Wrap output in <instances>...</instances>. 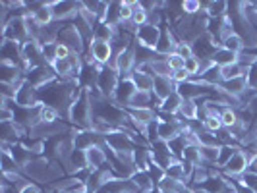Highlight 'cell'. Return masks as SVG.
<instances>
[{"label":"cell","mask_w":257,"mask_h":193,"mask_svg":"<svg viewBox=\"0 0 257 193\" xmlns=\"http://www.w3.org/2000/svg\"><path fill=\"white\" fill-rule=\"evenodd\" d=\"M201 10L203 8H201V2L199 0H186V2H182V12H184V16H197Z\"/></svg>","instance_id":"7bdbcfd3"},{"label":"cell","mask_w":257,"mask_h":193,"mask_svg":"<svg viewBox=\"0 0 257 193\" xmlns=\"http://www.w3.org/2000/svg\"><path fill=\"white\" fill-rule=\"evenodd\" d=\"M68 120L72 122V126L76 129H91V124H93V104H91L89 89H85V87L81 89L79 97L70 106Z\"/></svg>","instance_id":"6da1fadb"},{"label":"cell","mask_w":257,"mask_h":193,"mask_svg":"<svg viewBox=\"0 0 257 193\" xmlns=\"http://www.w3.org/2000/svg\"><path fill=\"white\" fill-rule=\"evenodd\" d=\"M49 168H51V160H49V158H45V156H35V158L24 168V174H26L27 178H31V180L47 183Z\"/></svg>","instance_id":"4fadbf2b"},{"label":"cell","mask_w":257,"mask_h":193,"mask_svg":"<svg viewBox=\"0 0 257 193\" xmlns=\"http://www.w3.org/2000/svg\"><path fill=\"white\" fill-rule=\"evenodd\" d=\"M68 166H70V174H76V172L83 170V168H89L87 166V154H85V151L74 149L72 154H70V158H68Z\"/></svg>","instance_id":"4316f807"},{"label":"cell","mask_w":257,"mask_h":193,"mask_svg":"<svg viewBox=\"0 0 257 193\" xmlns=\"http://www.w3.org/2000/svg\"><path fill=\"white\" fill-rule=\"evenodd\" d=\"M103 24H108L114 29L122 26V2H108V12Z\"/></svg>","instance_id":"603a6c76"},{"label":"cell","mask_w":257,"mask_h":193,"mask_svg":"<svg viewBox=\"0 0 257 193\" xmlns=\"http://www.w3.org/2000/svg\"><path fill=\"white\" fill-rule=\"evenodd\" d=\"M247 74L244 66H240L238 62L230 66H224L220 68V76H222V81H230V79H236V77H244Z\"/></svg>","instance_id":"4dcf8cb0"},{"label":"cell","mask_w":257,"mask_h":193,"mask_svg":"<svg viewBox=\"0 0 257 193\" xmlns=\"http://www.w3.org/2000/svg\"><path fill=\"white\" fill-rule=\"evenodd\" d=\"M255 6H257V2H255Z\"/></svg>","instance_id":"9f6ffc18"},{"label":"cell","mask_w":257,"mask_h":193,"mask_svg":"<svg viewBox=\"0 0 257 193\" xmlns=\"http://www.w3.org/2000/svg\"><path fill=\"white\" fill-rule=\"evenodd\" d=\"M255 145H257V141H255Z\"/></svg>","instance_id":"6f0895ef"},{"label":"cell","mask_w":257,"mask_h":193,"mask_svg":"<svg viewBox=\"0 0 257 193\" xmlns=\"http://www.w3.org/2000/svg\"><path fill=\"white\" fill-rule=\"evenodd\" d=\"M176 54H178L180 58H184V60H188V58H193L192 43H184V41H180V43H178V47H176Z\"/></svg>","instance_id":"f6af8a7d"},{"label":"cell","mask_w":257,"mask_h":193,"mask_svg":"<svg viewBox=\"0 0 257 193\" xmlns=\"http://www.w3.org/2000/svg\"><path fill=\"white\" fill-rule=\"evenodd\" d=\"M56 193H70V191H56Z\"/></svg>","instance_id":"11a10c76"},{"label":"cell","mask_w":257,"mask_h":193,"mask_svg":"<svg viewBox=\"0 0 257 193\" xmlns=\"http://www.w3.org/2000/svg\"><path fill=\"white\" fill-rule=\"evenodd\" d=\"M167 176L168 178H172V180H178L182 183H188L186 180V172H184V164H182V160H174L170 166L167 168Z\"/></svg>","instance_id":"e575fe53"},{"label":"cell","mask_w":257,"mask_h":193,"mask_svg":"<svg viewBox=\"0 0 257 193\" xmlns=\"http://www.w3.org/2000/svg\"><path fill=\"white\" fill-rule=\"evenodd\" d=\"M238 151V147H234V145H220L219 149V162H217V166H220V170H222V166L228 162L232 158V154Z\"/></svg>","instance_id":"ab89813d"},{"label":"cell","mask_w":257,"mask_h":193,"mask_svg":"<svg viewBox=\"0 0 257 193\" xmlns=\"http://www.w3.org/2000/svg\"><path fill=\"white\" fill-rule=\"evenodd\" d=\"M220 122H222V128L232 129L240 122L238 110H234V108H222V112H220Z\"/></svg>","instance_id":"d6a6232c"},{"label":"cell","mask_w":257,"mask_h":193,"mask_svg":"<svg viewBox=\"0 0 257 193\" xmlns=\"http://www.w3.org/2000/svg\"><path fill=\"white\" fill-rule=\"evenodd\" d=\"M58 120H60V112L54 106L41 104V108H39V122H58Z\"/></svg>","instance_id":"836d02e7"},{"label":"cell","mask_w":257,"mask_h":193,"mask_svg":"<svg viewBox=\"0 0 257 193\" xmlns=\"http://www.w3.org/2000/svg\"><path fill=\"white\" fill-rule=\"evenodd\" d=\"M128 108H153V93L138 91V93L132 97Z\"/></svg>","instance_id":"f1b7e54d"},{"label":"cell","mask_w":257,"mask_h":193,"mask_svg":"<svg viewBox=\"0 0 257 193\" xmlns=\"http://www.w3.org/2000/svg\"><path fill=\"white\" fill-rule=\"evenodd\" d=\"M132 81H134V85L138 87V91H147V93H153V83H155V77L151 74H147V72H143L142 68H136L134 72H132V77H130Z\"/></svg>","instance_id":"d6986e66"},{"label":"cell","mask_w":257,"mask_h":193,"mask_svg":"<svg viewBox=\"0 0 257 193\" xmlns=\"http://www.w3.org/2000/svg\"><path fill=\"white\" fill-rule=\"evenodd\" d=\"M138 93V87L134 85V81L126 77V79H120V83H118V87H116V93L114 97H112V101H114L118 106H122V108H128L130 106V101H132V97Z\"/></svg>","instance_id":"9a60e30c"},{"label":"cell","mask_w":257,"mask_h":193,"mask_svg":"<svg viewBox=\"0 0 257 193\" xmlns=\"http://www.w3.org/2000/svg\"><path fill=\"white\" fill-rule=\"evenodd\" d=\"M193 193H209L205 187H193Z\"/></svg>","instance_id":"f5cc1de1"},{"label":"cell","mask_w":257,"mask_h":193,"mask_svg":"<svg viewBox=\"0 0 257 193\" xmlns=\"http://www.w3.org/2000/svg\"><path fill=\"white\" fill-rule=\"evenodd\" d=\"M182 103H184V99H182L180 95H178V93H172L168 99L163 101L159 112H163V114H170V116H178Z\"/></svg>","instance_id":"cb8c5ba5"},{"label":"cell","mask_w":257,"mask_h":193,"mask_svg":"<svg viewBox=\"0 0 257 193\" xmlns=\"http://www.w3.org/2000/svg\"><path fill=\"white\" fill-rule=\"evenodd\" d=\"M192 76L186 72V68L184 70H178V72H174V81H176V85H180V83H186V81H190Z\"/></svg>","instance_id":"681fc988"},{"label":"cell","mask_w":257,"mask_h":193,"mask_svg":"<svg viewBox=\"0 0 257 193\" xmlns=\"http://www.w3.org/2000/svg\"><path fill=\"white\" fill-rule=\"evenodd\" d=\"M104 145L110 153H122V151H136V143L132 139V135L122 131V129H114L112 133L104 135Z\"/></svg>","instance_id":"8992f818"},{"label":"cell","mask_w":257,"mask_h":193,"mask_svg":"<svg viewBox=\"0 0 257 193\" xmlns=\"http://www.w3.org/2000/svg\"><path fill=\"white\" fill-rule=\"evenodd\" d=\"M91 129L95 131V133H99V135H108V133H112L114 131V126L110 124V122H106L103 118H93V124H91Z\"/></svg>","instance_id":"8d00e7d4"},{"label":"cell","mask_w":257,"mask_h":193,"mask_svg":"<svg viewBox=\"0 0 257 193\" xmlns=\"http://www.w3.org/2000/svg\"><path fill=\"white\" fill-rule=\"evenodd\" d=\"M184 185H186V183H182V181L172 180V178L165 176L163 180L157 183V189H159V191H178L180 193V189L184 187Z\"/></svg>","instance_id":"74e56055"},{"label":"cell","mask_w":257,"mask_h":193,"mask_svg":"<svg viewBox=\"0 0 257 193\" xmlns=\"http://www.w3.org/2000/svg\"><path fill=\"white\" fill-rule=\"evenodd\" d=\"M247 162L249 158L244 154V151L238 147V151L232 154V158L222 166V174L224 176H230V178H242L247 170Z\"/></svg>","instance_id":"7c38bea8"},{"label":"cell","mask_w":257,"mask_h":193,"mask_svg":"<svg viewBox=\"0 0 257 193\" xmlns=\"http://www.w3.org/2000/svg\"><path fill=\"white\" fill-rule=\"evenodd\" d=\"M167 60H168V64H170V68H172L174 72H178V70H184V68H186V60L180 58L176 52H174V54H170Z\"/></svg>","instance_id":"bcb514c9"},{"label":"cell","mask_w":257,"mask_h":193,"mask_svg":"<svg viewBox=\"0 0 257 193\" xmlns=\"http://www.w3.org/2000/svg\"><path fill=\"white\" fill-rule=\"evenodd\" d=\"M87 154V166L91 170H101L108 164V149L106 145H95L89 151H85Z\"/></svg>","instance_id":"e0dca14e"},{"label":"cell","mask_w":257,"mask_h":193,"mask_svg":"<svg viewBox=\"0 0 257 193\" xmlns=\"http://www.w3.org/2000/svg\"><path fill=\"white\" fill-rule=\"evenodd\" d=\"M20 193H43V191H41V187H39L37 183L29 181V183H26V185L20 189Z\"/></svg>","instance_id":"f907efd6"},{"label":"cell","mask_w":257,"mask_h":193,"mask_svg":"<svg viewBox=\"0 0 257 193\" xmlns=\"http://www.w3.org/2000/svg\"><path fill=\"white\" fill-rule=\"evenodd\" d=\"M186 72L192 76V79H197L199 77V74H201V60L199 58H188L186 60Z\"/></svg>","instance_id":"ee69618b"},{"label":"cell","mask_w":257,"mask_h":193,"mask_svg":"<svg viewBox=\"0 0 257 193\" xmlns=\"http://www.w3.org/2000/svg\"><path fill=\"white\" fill-rule=\"evenodd\" d=\"M178 118L184 122H195L199 118V104L195 101H184L180 106V112H178Z\"/></svg>","instance_id":"484cf974"},{"label":"cell","mask_w":257,"mask_h":193,"mask_svg":"<svg viewBox=\"0 0 257 193\" xmlns=\"http://www.w3.org/2000/svg\"><path fill=\"white\" fill-rule=\"evenodd\" d=\"M116 35V29L114 27H110L108 24H99V26L93 29V39L95 41H104V43H110Z\"/></svg>","instance_id":"f546056e"},{"label":"cell","mask_w":257,"mask_h":193,"mask_svg":"<svg viewBox=\"0 0 257 193\" xmlns=\"http://www.w3.org/2000/svg\"><path fill=\"white\" fill-rule=\"evenodd\" d=\"M236 62H238V54H236V52L226 51V49H222V47H220L219 51L213 54V64L219 66V68L236 64Z\"/></svg>","instance_id":"83f0119b"},{"label":"cell","mask_w":257,"mask_h":193,"mask_svg":"<svg viewBox=\"0 0 257 193\" xmlns=\"http://www.w3.org/2000/svg\"><path fill=\"white\" fill-rule=\"evenodd\" d=\"M2 39H8V41H14L18 45H26L29 39V33H27V26H26V18L22 16H14L12 20L8 22V26L2 29Z\"/></svg>","instance_id":"5b68a950"},{"label":"cell","mask_w":257,"mask_h":193,"mask_svg":"<svg viewBox=\"0 0 257 193\" xmlns=\"http://www.w3.org/2000/svg\"><path fill=\"white\" fill-rule=\"evenodd\" d=\"M24 60L26 64L31 68H39V66H47L45 54H43V45L37 41H27L24 45Z\"/></svg>","instance_id":"5bb4252c"},{"label":"cell","mask_w":257,"mask_h":193,"mask_svg":"<svg viewBox=\"0 0 257 193\" xmlns=\"http://www.w3.org/2000/svg\"><path fill=\"white\" fill-rule=\"evenodd\" d=\"M58 77L54 74V70H52V66H39V68H31L29 72L26 74V81L27 83H31L35 89H41V87H47V85H51L54 83Z\"/></svg>","instance_id":"ba28073f"},{"label":"cell","mask_w":257,"mask_h":193,"mask_svg":"<svg viewBox=\"0 0 257 193\" xmlns=\"http://www.w3.org/2000/svg\"><path fill=\"white\" fill-rule=\"evenodd\" d=\"M219 149L220 147H201V158H203V162L209 164V166L217 164L219 162Z\"/></svg>","instance_id":"f35d334b"},{"label":"cell","mask_w":257,"mask_h":193,"mask_svg":"<svg viewBox=\"0 0 257 193\" xmlns=\"http://www.w3.org/2000/svg\"><path fill=\"white\" fill-rule=\"evenodd\" d=\"M49 6L52 8L54 14V22L60 24H72L77 18V14L81 10V2H49Z\"/></svg>","instance_id":"52a82bcc"},{"label":"cell","mask_w":257,"mask_h":193,"mask_svg":"<svg viewBox=\"0 0 257 193\" xmlns=\"http://www.w3.org/2000/svg\"><path fill=\"white\" fill-rule=\"evenodd\" d=\"M168 26H163L161 27V37H159V43H157V54L159 56H165L168 58L170 54H174L176 52V47H178V37H176V33H174V29L170 27V20H167Z\"/></svg>","instance_id":"9c48e42d"},{"label":"cell","mask_w":257,"mask_h":193,"mask_svg":"<svg viewBox=\"0 0 257 193\" xmlns=\"http://www.w3.org/2000/svg\"><path fill=\"white\" fill-rule=\"evenodd\" d=\"M132 24H134L136 27H142V26H147V24H149V14L145 12L142 6H140V2H138L136 10H134V16H132Z\"/></svg>","instance_id":"60d3db41"},{"label":"cell","mask_w":257,"mask_h":193,"mask_svg":"<svg viewBox=\"0 0 257 193\" xmlns=\"http://www.w3.org/2000/svg\"><path fill=\"white\" fill-rule=\"evenodd\" d=\"M195 135H197V145L199 147H220V139L217 137V133H211V131L201 129Z\"/></svg>","instance_id":"1f68e13d"},{"label":"cell","mask_w":257,"mask_h":193,"mask_svg":"<svg viewBox=\"0 0 257 193\" xmlns=\"http://www.w3.org/2000/svg\"><path fill=\"white\" fill-rule=\"evenodd\" d=\"M159 193H178V191H159Z\"/></svg>","instance_id":"db71d44e"},{"label":"cell","mask_w":257,"mask_h":193,"mask_svg":"<svg viewBox=\"0 0 257 193\" xmlns=\"http://www.w3.org/2000/svg\"><path fill=\"white\" fill-rule=\"evenodd\" d=\"M118 83H120V74L116 72L112 66H103V68L99 70V76H97V91H99L103 97L112 99Z\"/></svg>","instance_id":"277c9868"},{"label":"cell","mask_w":257,"mask_h":193,"mask_svg":"<svg viewBox=\"0 0 257 193\" xmlns=\"http://www.w3.org/2000/svg\"><path fill=\"white\" fill-rule=\"evenodd\" d=\"M56 43L68 47L70 51L76 52V54H83L85 56V52H87V43H85V39L79 35V31L76 29L74 24H64V27L58 33V41Z\"/></svg>","instance_id":"7a4b0ae2"},{"label":"cell","mask_w":257,"mask_h":193,"mask_svg":"<svg viewBox=\"0 0 257 193\" xmlns=\"http://www.w3.org/2000/svg\"><path fill=\"white\" fill-rule=\"evenodd\" d=\"M219 87L224 91V93H228V95H232V97L238 99V97L247 89V79H245V76L236 77V79H230V81H222Z\"/></svg>","instance_id":"44dd1931"},{"label":"cell","mask_w":257,"mask_h":193,"mask_svg":"<svg viewBox=\"0 0 257 193\" xmlns=\"http://www.w3.org/2000/svg\"><path fill=\"white\" fill-rule=\"evenodd\" d=\"M247 174H255L257 176V154L253 158H249V162H247V170H245Z\"/></svg>","instance_id":"816d5d0a"},{"label":"cell","mask_w":257,"mask_h":193,"mask_svg":"<svg viewBox=\"0 0 257 193\" xmlns=\"http://www.w3.org/2000/svg\"><path fill=\"white\" fill-rule=\"evenodd\" d=\"M222 49H226V51L240 54V52L245 49V45H244V41H242V37H240L238 33H234L232 37H228L226 41H224V43H222Z\"/></svg>","instance_id":"d590c367"},{"label":"cell","mask_w":257,"mask_h":193,"mask_svg":"<svg viewBox=\"0 0 257 193\" xmlns=\"http://www.w3.org/2000/svg\"><path fill=\"white\" fill-rule=\"evenodd\" d=\"M159 37H161V27L147 24V26H142L138 29V33H136V43H140L143 47L153 49L155 51V49H157V43H159Z\"/></svg>","instance_id":"2e32d148"},{"label":"cell","mask_w":257,"mask_h":193,"mask_svg":"<svg viewBox=\"0 0 257 193\" xmlns=\"http://www.w3.org/2000/svg\"><path fill=\"white\" fill-rule=\"evenodd\" d=\"M193 47V56L199 60H213V54L220 49V43H217L209 33L201 35L192 43Z\"/></svg>","instance_id":"30bf717a"},{"label":"cell","mask_w":257,"mask_h":193,"mask_svg":"<svg viewBox=\"0 0 257 193\" xmlns=\"http://www.w3.org/2000/svg\"><path fill=\"white\" fill-rule=\"evenodd\" d=\"M16 104L20 108H37L41 106V99H39V89H35L31 83L24 81L18 89V95H16Z\"/></svg>","instance_id":"8fae6325"},{"label":"cell","mask_w":257,"mask_h":193,"mask_svg":"<svg viewBox=\"0 0 257 193\" xmlns=\"http://www.w3.org/2000/svg\"><path fill=\"white\" fill-rule=\"evenodd\" d=\"M203 129L211 131V133H219L222 129V122H220V116H207L203 120Z\"/></svg>","instance_id":"b9f144b4"},{"label":"cell","mask_w":257,"mask_h":193,"mask_svg":"<svg viewBox=\"0 0 257 193\" xmlns=\"http://www.w3.org/2000/svg\"><path fill=\"white\" fill-rule=\"evenodd\" d=\"M114 58V51H112V45L110 43H104V41H91L87 52H85V62H93V64L99 66H108Z\"/></svg>","instance_id":"3957f363"},{"label":"cell","mask_w":257,"mask_h":193,"mask_svg":"<svg viewBox=\"0 0 257 193\" xmlns=\"http://www.w3.org/2000/svg\"><path fill=\"white\" fill-rule=\"evenodd\" d=\"M31 16H33V20H35L41 27H47V26H51V24H54V14H52V8L49 6V2H43Z\"/></svg>","instance_id":"7402d4cb"},{"label":"cell","mask_w":257,"mask_h":193,"mask_svg":"<svg viewBox=\"0 0 257 193\" xmlns=\"http://www.w3.org/2000/svg\"><path fill=\"white\" fill-rule=\"evenodd\" d=\"M176 81L170 79V77H155L153 83V95L159 99V101H165L168 99L172 93H176Z\"/></svg>","instance_id":"ac0fdd59"},{"label":"cell","mask_w":257,"mask_h":193,"mask_svg":"<svg viewBox=\"0 0 257 193\" xmlns=\"http://www.w3.org/2000/svg\"><path fill=\"white\" fill-rule=\"evenodd\" d=\"M132 181L136 183V187H138V191L140 193H149L157 187L153 178L149 176V172H147V170H138V172L132 176Z\"/></svg>","instance_id":"ffe728a7"},{"label":"cell","mask_w":257,"mask_h":193,"mask_svg":"<svg viewBox=\"0 0 257 193\" xmlns=\"http://www.w3.org/2000/svg\"><path fill=\"white\" fill-rule=\"evenodd\" d=\"M245 79H247V87H249V89H255L257 91V64L251 66V68L247 70V74H245Z\"/></svg>","instance_id":"7dc6e473"},{"label":"cell","mask_w":257,"mask_h":193,"mask_svg":"<svg viewBox=\"0 0 257 193\" xmlns=\"http://www.w3.org/2000/svg\"><path fill=\"white\" fill-rule=\"evenodd\" d=\"M242 181H244L247 187H251V189L257 193V176L255 174H247V172H245L244 176H242Z\"/></svg>","instance_id":"c3c4849f"},{"label":"cell","mask_w":257,"mask_h":193,"mask_svg":"<svg viewBox=\"0 0 257 193\" xmlns=\"http://www.w3.org/2000/svg\"><path fill=\"white\" fill-rule=\"evenodd\" d=\"M180 160H184V162H190V164H193V166L203 164V158H201V147H199L197 143H190V145L184 149Z\"/></svg>","instance_id":"d4e9b609"}]
</instances>
